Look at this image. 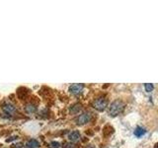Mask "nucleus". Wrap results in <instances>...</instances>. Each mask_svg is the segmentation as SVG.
I'll return each mask as SVG.
<instances>
[{
  "mask_svg": "<svg viewBox=\"0 0 158 148\" xmlns=\"http://www.w3.org/2000/svg\"><path fill=\"white\" fill-rule=\"evenodd\" d=\"M125 103L123 101L115 100L109 107V113H110L111 117H117L125 110Z\"/></svg>",
  "mask_w": 158,
  "mask_h": 148,
  "instance_id": "1",
  "label": "nucleus"
},
{
  "mask_svg": "<svg viewBox=\"0 0 158 148\" xmlns=\"http://www.w3.org/2000/svg\"><path fill=\"white\" fill-rule=\"evenodd\" d=\"M107 105H108V101L107 99L105 97H98L97 99H95V100L93 101L92 103V106L96 109L97 111L99 112H103L105 111V109L107 108Z\"/></svg>",
  "mask_w": 158,
  "mask_h": 148,
  "instance_id": "2",
  "label": "nucleus"
},
{
  "mask_svg": "<svg viewBox=\"0 0 158 148\" xmlns=\"http://www.w3.org/2000/svg\"><path fill=\"white\" fill-rule=\"evenodd\" d=\"M92 118V115L90 112H84L81 115H79L76 118V123L78 125H86L89 121H91Z\"/></svg>",
  "mask_w": 158,
  "mask_h": 148,
  "instance_id": "3",
  "label": "nucleus"
},
{
  "mask_svg": "<svg viewBox=\"0 0 158 148\" xmlns=\"http://www.w3.org/2000/svg\"><path fill=\"white\" fill-rule=\"evenodd\" d=\"M84 89V85L81 83H75V84H72V85L69 86V92L73 95H78L80 94Z\"/></svg>",
  "mask_w": 158,
  "mask_h": 148,
  "instance_id": "4",
  "label": "nucleus"
},
{
  "mask_svg": "<svg viewBox=\"0 0 158 148\" xmlns=\"http://www.w3.org/2000/svg\"><path fill=\"white\" fill-rule=\"evenodd\" d=\"M68 138H69V140H70L71 142H73V143L77 142V141L80 140V138H81L80 132H79L78 130H73L68 134Z\"/></svg>",
  "mask_w": 158,
  "mask_h": 148,
  "instance_id": "5",
  "label": "nucleus"
},
{
  "mask_svg": "<svg viewBox=\"0 0 158 148\" xmlns=\"http://www.w3.org/2000/svg\"><path fill=\"white\" fill-rule=\"evenodd\" d=\"M40 146V143L36 139H30L25 144V148H38Z\"/></svg>",
  "mask_w": 158,
  "mask_h": 148,
  "instance_id": "6",
  "label": "nucleus"
},
{
  "mask_svg": "<svg viewBox=\"0 0 158 148\" xmlns=\"http://www.w3.org/2000/svg\"><path fill=\"white\" fill-rule=\"evenodd\" d=\"M2 110L6 113H13L15 111V108H14L13 105H11V104L6 103V104H4V105H3Z\"/></svg>",
  "mask_w": 158,
  "mask_h": 148,
  "instance_id": "7",
  "label": "nucleus"
},
{
  "mask_svg": "<svg viewBox=\"0 0 158 148\" xmlns=\"http://www.w3.org/2000/svg\"><path fill=\"white\" fill-rule=\"evenodd\" d=\"M81 108H82V106L80 104H76V105H74L70 108V113H73V115H76V113H78L81 111Z\"/></svg>",
  "mask_w": 158,
  "mask_h": 148,
  "instance_id": "8",
  "label": "nucleus"
},
{
  "mask_svg": "<svg viewBox=\"0 0 158 148\" xmlns=\"http://www.w3.org/2000/svg\"><path fill=\"white\" fill-rule=\"evenodd\" d=\"M145 130L144 128H142V127H140V126H137L136 128H135V136H137V137H141L143 134H145Z\"/></svg>",
  "mask_w": 158,
  "mask_h": 148,
  "instance_id": "9",
  "label": "nucleus"
},
{
  "mask_svg": "<svg viewBox=\"0 0 158 148\" xmlns=\"http://www.w3.org/2000/svg\"><path fill=\"white\" fill-rule=\"evenodd\" d=\"M25 111H26L28 113H33L37 111V107L35 105H32V104H29V105L25 107Z\"/></svg>",
  "mask_w": 158,
  "mask_h": 148,
  "instance_id": "10",
  "label": "nucleus"
},
{
  "mask_svg": "<svg viewBox=\"0 0 158 148\" xmlns=\"http://www.w3.org/2000/svg\"><path fill=\"white\" fill-rule=\"evenodd\" d=\"M144 88H145L146 92H151L153 90V88H154V86H153V84H151V83H146V84H144Z\"/></svg>",
  "mask_w": 158,
  "mask_h": 148,
  "instance_id": "11",
  "label": "nucleus"
},
{
  "mask_svg": "<svg viewBox=\"0 0 158 148\" xmlns=\"http://www.w3.org/2000/svg\"><path fill=\"white\" fill-rule=\"evenodd\" d=\"M49 146H51V148H59L60 147V144H59L57 141H52V142H51Z\"/></svg>",
  "mask_w": 158,
  "mask_h": 148,
  "instance_id": "12",
  "label": "nucleus"
},
{
  "mask_svg": "<svg viewBox=\"0 0 158 148\" xmlns=\"http://www.w3.org/2000/svg\"><path fill=\"white\" fill-rule=\"evenodd\" d=\"M64 148H73L74 145L72 144V143H64Z\"/></svg>",
  "mask_w": 158,
  "mask_h": 148,
  "instance_id": "13",
  "label": "nucleus"
},
{
  "mask_svg": "<svg viewBox=\"0 0 158 148\" xmlns=\"http://www.w3.org/2000/svg\"><path fill=\"white\" fill-rule=\"evenodd\" d=\"M14 139H17V136H13L11 138H9V139H7V142H10L11 140H14Z\"/></svg>",
  "mask_w": 158,
  "mask_h": 148,
  "instance_id": "14",
  "label": "nucleus"
},
{
  "mask_svg": "<svg viewBox=\"0 0 158 148\" xmlns=\"http://www.w3.org/2000/svg\"><path fill=\"white\" fill-rule=\"evenodd\" d=\"M155 148H158V144H157V145L155 146Z\"/></svg>",
  "mask_w": 158,
  "mask_h": 148,
  "instance_id": "15",
  "label": "nucleus"
}]
</instances>
